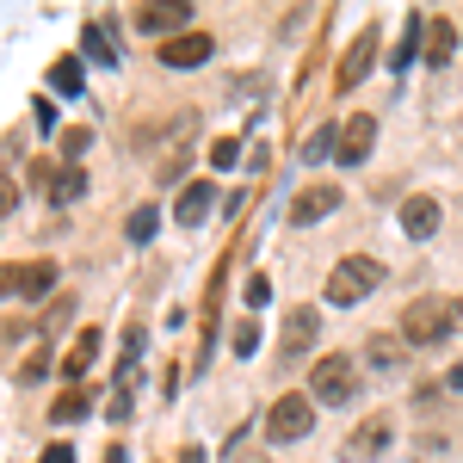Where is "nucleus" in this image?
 Here are the masks:
<instances>
[{
	"mask_svg": "<svg viewBox=\"0 0 463 463\" xmlns=\"http://www.w3.org/2000/svg\"><path fill=\"white\" fill-rule=\"evenodd\" d=\"M56 285V266L50 260H32V266H0V297H43V290Z\"/></svg>",
	"mask_w": 463,
	"mask_h": 463,
	"instance_id": "423d86ee",
	"label": "nucleus"
},
{
	"mask_svg": "<svg viewBox=\"0 0 463 463\" xmlns=\"http://www.w3.org/2000/svg\"><path fill=\"white\" fill-rule=\"evenodd\" d=\"M211 50L216 43L204 32H185V37H174V43H161V62H167V69H198Z\"/></svg>",
	"mask_w": 463,
	"mask_h": 463,
	"instance_id": "f8f14e48",
	"label": "nucleus"
},
{
	"mask_svg": "<svg viewBox=\"0 0 463 463\" xmlns=\"http://www.w3.org/2000/svg\"><path fill=\"white\" fill-rule=\"evenodd\" d=\"M50 198H56V204H80V198H87V167H62L56 185H50Z\"/></svg>",
	"mask_w": 463,
	"mask_h": 463,
	"instance_id": "f3484780",
	"label": "nucleus"
},
{
	"mask_svg": "<svg viewBox=\"0 0 463 463\" xmlns=\"http://www.w3.org/2000/svg\"><path fill=\"white\" fill-rule=\"evenodd\" d=\"M106 463H130V458H124V445H111V451H106Z\"/></svg>",
	"mask_w": 463,
	"mask_h": 463,
	"instance_id": "7c9ffc66",
	"label": "nucleus"
},
{
	"mask_svg": "<svg viewBox=\"0 0 463 463\" xmlns=\"http://www.w3.org/2000/svg\"><path fill=\"white\" fill-rule=\"evenodd\" d=\"M451 327H458V309H451L445 297H420V303H408V316H402V340H408V346H439Z\"/></svg>",
	"mask_w": 463,
	"mask_h": 463,
	"instance_id": "f03ea898",
	"label": "nucleus"
},
{
	"mask_svg": "<svg viewBox=\"0 0 463 463\" xmlns=\"http://www.w3.org/2000/svg\"><path fill=\"white\" fill-rule=\"evenodd\" d=\"M334 204H340V192H334V185H303V192H297V204H290V222H297V229H309V222H321Z\"/></svg>",
	"mask_w": 463,
	"mask_h": 463,
	"instance_id": "9b49d317",
	"label": "nucleus"
},
{
	"mask_svg": "<svg viewBox=\"0 0 463 463\" xmlns=\"http://www.w3.org/2000/svg\"><path fill=\"white\" fill-rule=\"evenodd\" d=\"M229 340H235V353H253V346H260V327H253V321H235Z\"/></svg>",
	"mask_w": 463,
	"mask_h": 463,
	"instance_id": "393cba45",
	"label": "nucleus"
},
{
	"mask_svg": "<svg viewBox=\"0 0 463 463\" xmlns=\"http://www.w3.org/2000/svg\"><path fill=\"white\" fill-rule=\"evenodd\" d=\"M451 50H458V25H451V19H427V32H420V56H427L432 69H445Z\"/></svg>",
	"mask_w": 463,
	"mask_h": 463,
	"instance_id": "ddd939ff",
	"label": "nucleus"
},
{
	"mask_svg": "<svg viewBox=\"0 0 463 463\" xmlns=\"http://www.w3.org/2000/svg\"><path fill=\"white\" fill-rule=\"evenodd\" d=\"M458 327H463V309H458Z\"/></svg>",
	"mask_w": 463,
	"mask_h": 463,
	"instance_id": "473e14b6",
	"label": "nucleus"
},
{
	"mask_svg": "<svg viewBox=\"0 0 463 463\" xmlns=\"http://www.w3.org/2000/svg\"><path fill=\"white\" fill-rule=\"evenodd\" d=\"M402 229H408L414 241H427L432 229H439V204H432V198H408V204H402Z\"/></svg>",
	"mask_w": 463,
	"mask_h": 463,
	"instance_id": "dca6fc26",
	"label": "nucleus"
},
{
	"mask_svg": "<svg viewBox=\"0 0 463 463\" xmlns=\"http://www.w3.org/2000/svg\"><path fill=\"white\" fill-rule=\"evenodd\" d=\"M266 297H272V285H266V279H260V272H253V279H248V309H260V303H266Z\"/></svg>",
	"mask_w": 463,
	"mask_h": 463,
	"instance_id": "bb28decb",
	"label": "nucleus"
},
{
	"mask_svg": "<svg viewBox=\"0 0 463 463\" xmlns=\"http://www.w3.org/2000/svg\"><path fill=\"white\" fill-rule=\"evenodd\" d=\"M43 463H74V445H62V439H56V445H43Z\"/></svg>",
	"mask_w": 463,
	"mask_h": 463,
	"instance_id": "cd10ccee",
	"label": "nucleus"
},
{
	"mask_svg": "<svg viewBox=\"0 0 463 463\" xmlns=\"http://www.w3.org/2000/svg\"><path fill=\"white\" fill-rule=\"evenodd\" d=\"M6 204H13V185H6V179H0V211H6Z\"/></svg>",
	"mask_w": 463,
	"mask_h": 463,
	"instance_id": "2f4dec72",
	"label": "nucleus"
},
{
	"mask_svg": "<svg viewBox=\"0 0 463 463\" xmlns=\"http://www.w3.org/2000/svg\"><path fill=\"white\" fill-rule=\"evenodd\" d=\"M316 334H321V316L309 309V303H297V309L285 316V340H279L285 358H309L316 353Z\"/></svg>",
	"mask_w": 463,
	"mask_h": 463,
	"instance_id": "0eeeda50",
	"label": "nucleus"
},
{
	"mask_svg": "<svg viewBox=\"0 0 463 463\" xmlns=\"http://www.w3.org/2000/svg\"><path fill=\"white\" fill-rule=\"evenodd\" d=\"M99 346H106V340H99V327H80V334H74V346H69V358H62V371H69V377H87V371H93V358H99Z\"/></svg>",
	"mask_w": 463,
	"mask_h": 463,
	"instance_id": "4468645a",
	"label": "nucleus"
},
{
	"mask_svg": "<svg viewBox=\"0 0 463 463\" xmlns=\"http://www.w3.org/2000/svg\"><path fill=\"white\" fill-rule=\"evenodd\" d=\"M211 204H216V192H211V185H204V179H198V185H185V192H179L174 216H179V222H185V229H192V222H204V216H211Z\"/></svg>",
	"mask_w": 463,
	"mask_h": 463,
	"instance_id": "2eb2a0df",
	"label": "nucleus"
},
{
	"mask_svg": "<svg viewBox=\"0 0 463 463\" xmlns=\"http://www.w3.org/2000/svg\"><path fill=\"white\" fill-rule=\"evenodd\" d=\"M43 371H50V358H43V346H37V358H25V364H19V377H43Z\"/></svg>",
	"mask_w": 463,
	"mask_h": 463,
	"instance_id": "c756f323",
	"label": "nucleus"
},
{
	"mask_svg": "<svg viewBox=\"0 0 463 463\" xmlns=\"http://www.w3.org/2000/svg\"><path fill=\"white\" fill-rule=\"evenodd\" d=\"M395 439V427H390V414H371V420H358L353 427V439H346V458L353 463H364V458H377L383 445Z\"/></svg>",
	"mask_w": 463,
	"mask_h": 463,
	"instance_id": "9d476101",
	"label": "nucleus"
},
{
	"mask_svg": "<svg viewBox=\"0 0 463 463\" xmlns=\"http://www.w3.org/2000/svg\"><path fill=\"white\" fill-rule=\"evenodd\" d=\"M106 414H111V420H124V414H130V390H124V383H118V395H111Z\"/></svg>",
	"mask_w": 463,
	"mask_h": 463,
	"instance_id": "c85d7f7f",
	"label": "nucleus"
},
{
	"mask_svg": "<svg viewBox=\"0 0 463 463\" xmlns=\"http://www.w3.org/2000/svg\"><path fill=\"white\" fill-rule=\"evenodd\" d=\"M377 285H383V266H377L371 253H346V260L327 272V303H334V309H353V303H364Z\"/></svg>",
	"mask_w": 463,
	"mask_h": 463,
	"instance_id": "f257e3e1",
	"label": "nucleus"
},
{
	"mask_svg": "<svg viewBox=\"0 0 463 463\" xmlns=\"http://www.w3.org/2000/svg\"><path fill=\"white\" fill-rule=\"evenodd\" d=\"M211 161H216V167H235V161H241L235 137H216V143H211Z\"/></svg>",
	"mask_w": 463,
	"mask_h": 463,
	"instance_id": "b1692460",
	"label": "nucleus"
},
{
	"mask_svg": "<svg viewBox=\"0 0 463 463\" xmlns=\"http://www.w3.org/2000/svg\"><path fill=\"white\" fill-rule=\"evenodd\" d=\"M56 148H62V155H69V167H80V155H87V148H93V137H87V130H80V124H74V130H62V137H56Z\"/></svg>",
	"mask_w": 463,
	"mask_h": 463,
	"instance_id": "412c9836",
	"label": "nucleus"
},
{
	"mask_svg": "<svg viewBox=\"0 0 463 463\" xmlns=\"http://www.w3.org/2000/svg\"><path fill=\"white\" fill-rule=\"evenodd\" d=\"M371 143H377V118H371V111H358V118L340 124V148H334V155H340L346 167H358V161H371Z\"/></svg>",
	"mask_w": 463,
	"mask_h": 463,
	"instance_id": "6e6552de",
	"label": "nucleus"
},
{
	"mask_svg": "<svg viewBox=\"0 0 463 463\" xmlns=\"http://www.w3.org/2000/svg\"><path fill=\"white\" fill-rule=\"evenodd\" d=\"M309 427H316V402H309V395L285 390L266 408V439H272V445H290V439H303Z\"/></svg>",
	"mask_w": 463,
	"mask_h": 463,
	"instance_id": "7ed1b4c3",
	"label": "nucleus"
},
{
	"mask_svg": "<svg viewBox=\"0 0 463 463\" xmlns=\"http://www.w3.org/2000/svg\"><path fill=\"white\" fill-rule=\"evenodd\" d=\"M185 19H192V6L185 0H148V6H137V32L148 37H185Z\"/></svg>",
	"mask_w": 463,
	"mask_h": 463,
	"instance_id": "39448f33",
	"label": "nucleus"
},
{
	"mask_svg": "<svg viewBox=\"0 0 463 463\" xmlns=\"http://www.w3.org/2000/svg\"><path fill=\"white\" fill-rule=\"evenodd\" d=\"M358 395V371H353V358L346 353H334V358H316V371H309V402H353Z\"/></svg>",
	"mask_w": 463,
	"mask_h": 463,
	"instance_id": "20e7f679",
	"label": "nucleus"
},
{
	"mask_svg": "<svg viewBox=\"0 0 463 463\" xmlns=\"http://www.w3.org/2000/svg\"><path fill=\"white\" fill-rule=\"evenodd\" d=\"M371 62H377V32H358L353 50H346V62H340V74H334V87H340V93H353L358 80L371 74Z\"/></svg>",
	"mask_w": 463,
	"mask_h": 463,
	"instance_id": "1a4fd4ad",
	"label": "nucleus"
},
{
	"mask_svg": "<svg viewBox=\"0 0 463 463\" xmlns=\"http://www.w3.org/2000/svg\"><path fill=\"white\" fill-rule=\"evenodd\" d=\"M327 148H340V130H334V124H321L316 137L303 143V161H327Z\"/></svg>",
	"mask_w": 463,
	"mask_h": 463,
	"instance_id": "aec40b11",
	"label": "nucleus"
},
{
	"mask_svg": "<svg viewBox=\"0 0 463 463\" xmlns=\"http://www.w3.org/2000/svg\"><path fill=\"white\" fill-rule=\"evenodd\" d=\"M87 50H93V62H118V56H111V37H106V25H87Z\"/></svg>",
	"mask_w": 463,
	"mask_h": 463,
	"instance_id": "5701e85b",
	"label": "nucleus"
},
{
	"mask_svg": "<svg viewBox=\"0 0 463 463\" xmlns=\"http://www.w3.org/2000/svg\"><path fill=\"white\" fill-rule=\"evenodd\" d=\"M50 87H56V93H80V62H74V56H62V62L50 69Z\"/></svg>",
	"mask_w": 463,
	"mask_h": 463,
	"instance_id": "6ab92c4d",
	"label": "nucleus"
},
{
	"mask_svg": "<svg viewBox=\"0 0 463 463\" xmlns=\"http://www.w3.org/2000/svg\"><path fill=\"white\" fill-rule=\"evenodd\" d=\"M50 414H56L62 427H69V420H80V414H87V390H62V395H56V408H50Z\"/></svg>",
	"mask_w": 463,
	"mask_h": 463,
	"instance_id": "a211bd4d",
	"label": "nucleus"
},
{
	"mask_svg": "<svg viewBox=\"0 0 463 463\" xmlns=\"http://www.w3.org/2000/svg\"><path fill=\"white\" fill-rule=\"evenodd\" d=\"M155 235V211H137L130 216V241H148Z\"/></svg>",
	"mask_w": 463,
	"mask_h": 463,
	"instance_id": "a878e982",
	"label": "nucleus"
},
{
	"mask_svg": "<svg viewBox=\"0 0 463 463\" xmlns=\"http://www.w3.org/2000/svg\"><path fill=\"white\" fill-rule=\"evenodd\" d=\"M364 353H371V364H377V371H390L395 358H402V353H395V340H390V334H377V340H371Z\"/></svg>",
	"mask_w": 463,
	"mask_h": 463,
	"instance_id": "4be33fe9",
	"label": "nucleus"
}]
</instances>
